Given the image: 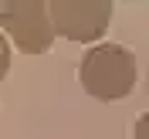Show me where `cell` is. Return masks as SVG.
<instances>
[{"label":"cell","instance_id":"1","mask_svg":"<svg viewBox=\"0 0 149 139\" xmlns=\"http://www.w3.org/2000/svg\"><path fill=\"white\" fill-rule=\"evenodd\" d=\"M136 54L122 44H95L81 58V88L98 102H115L136 88Z\"/></svg>","mask_w":149,"mask_h":139},{"label":"cell","instance_id":"2","mask_svg":"<svg viewBox=\"0 0 149 139\" xmlns=\"http://www.w3.org/2000/svg\"><path fill=\"white\" fill-rule=\"evenodd\" d=\"M0 27L10 34L14 47L24 54H44L54 44V24L44 0H3L0 3Z\"/></svg>","mask_w":149,"mask_h":139},{"label":"cell","instance_id":"3","mask_svg":"<svg viewBox=\"0 0 149 139\" xmlns=\"http://www.w3.org/2000/svg\"><path fill=\"white\" fill-rule=\"evenodd\" d=\"M112 7H115L112 0H51L47 3L54 34L68 41H81V44L105 34L112 20Z\"/></svg>","mask_w":149,"mask_h":139},{"label":"cell","instance_id":"4","mask_svg":"<svg viewBox=\"0 0 149 139\" xmlns=\"http://www.w3.org/2000/svg\"><path fill=\"white\" fill-rule=\"evenodd\" d=\"M7 68H10V47H7V41H3V34H0V78L7 75Z\"/></svg>","mask_w":149,"mask_h":139},{"label":"cell","instance_id":"5","mask_svg":"<svg viewBox=\"0 0 149 139\" xmlns=\"http://www.w3.org/2000/svg\"><path fill=\"white\" fill-rule=\"evenodd\" d=\"M136 139H149V112H142L136 119Z\"/></svg>","mask_w":149,"mask_h":139}]
</instances>
